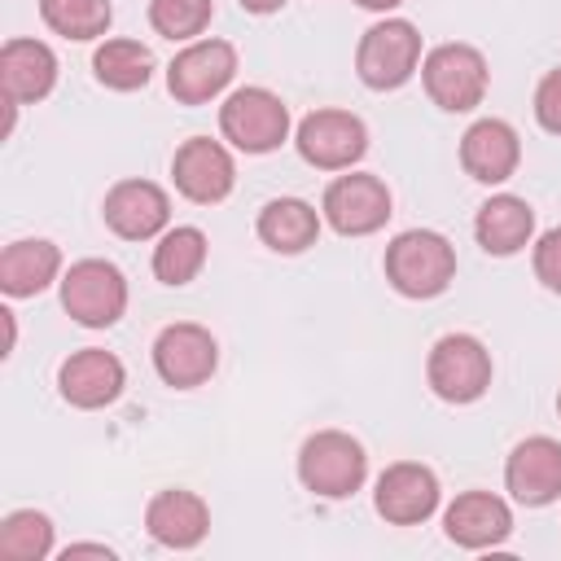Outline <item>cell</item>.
<instances>
[{
    "label": "cell",
    "instance_id": "5b68a950",
    "mask_svg": "<svg viewBox=\"0 0 561 561\" xmlns=\"http://www.w3.org/2000/svg\"><path fill=\"white\" fill-rule=\"evenodd\" d=\"M421 83H425V96L447 110V114H469L482 105L486 96V83H491V70H486V57L473 48V44H434L425 57H421Z\"/></svg>",
    "mask_w": 561,
    "mask_h": 561
},
{
    "label": "cell",
    "instance_id": "d6986e66",
    "mask_svg": "<svg viewBox=\"0 0 561 561\" xmlns=\"http://www.w3.org/2000/svg\"><path fill=\"white\" fill-rule=\"evenodd\" d=\"M145 530H149L153 543L188 552L210 535V508H206V500L197 491L167 486L145 504Z\"/></svg>",
    "mask_w": 561,
    "mask_h": 561
},
{
    "label": "cell",
    "instance_id": "30bf717a",
    "mask_svg": "<svg viewBox=\"0 0 561 561\" xmlns=\"http://www.w3.org/2000/svg\"><path fill=\"white\" fill-rule=\"evenodd\" d=\"M219 368V342L193 320H175L153 337V373L171 390H197Z\"/></svg>",
    "mask_w": 561,
    "mask_h": 561
},
{
    "label": "cell",
    "instance_id": "f546056e",
    "mask_svg": "<svg viewBox=\"0 0 561 561\" xmlns=\"http://www.w3.org/2000/svg\"><path fill=\"white\" fill-rule=\"evenodd\" d=\"M535 123L552 136H561V66L548 70L535 88Z\"/></svg>",
    "mask_w": 561,
    "mask_h": 561
},
{
    "label": "cell",
    "instance_id": "1f68e13d",
    "mask_svg": "<svg viewBox=\"0 0 561 561\" xmlns=\"http://www.w3.org/2000/svg\"><path fill=\"white\" fill-rule=\"evenodd\" d=\"M241 9H245V13L267 18V13H280V9H285V0H241Z\"/></svg>",
    "mask_w": 561,
    "mask_h": 561
},
{
    "label": "cell",
    "instance_id": "2e32d148",
    "mask_svg": "<svg viewBox=\"0 0 561 561\" xmlns=\"http://www.w3.org/2000/svg\"><path fill=\"white\" fill-rule=\"evenodd\" d=\"M127 386V368L114 351H101V346H83V351H70L57 368V390L70 408L79 412H96V408H110Z\"/></svg>",
    "mask_w": 561,
    "mask_h": 561
},
{
    "label": "cell",
    "instance_id": "277c9868",
    "mask_svg": "<svg viewBox=\"0 0 561 561\" xmlns=\"http://www.w3.org/2000/svg\"><path fill=\"white\" fill-rule=\"evenodd\" d=\"M219 131L241 153H272V149H280L289 140L294 118H289V105L272 88L250 83V88H237V92L224 96Z\"/></svg>",
    "mask_w": 561,
    "mask_h": 561
},
{
    "label": "cell",
    "instance_id": "44dd1931",
    "mask_svg": "<svg viewBox=\"0 0 561 561\" xmlns=\"http://www.w3.org/2000/svg\"><path fill=\"white\" fill-rule=\"evenodd\" d=\"M473 237L491 259L522 254L535 241V206L517 193H495L473 215Z\"/></svg>",
    "mask_w": 561,
    "mask_h": 561
},
{
    "label": "cell",
    "instance_id": "52a82bcc",
    "mask_svg": "<svg viewBox=\"0 0 561 561\" xmlns=\"http://www.w3.org/2000/svg\"><path fill=\"white\" fill-rule=\"evenodd\" d=\"M491 351L473 333H443L425 355V381L443 403H478L491 390Z\"/></svg>",
    "mask_w": 561,
    "mask_h": 561
},
{
    "label": "cell",
    "instance_id": "ba28073f",
    "mask_svg": "<svg viewBox=\"0 0 561 561\" xmlns=\"http://www.w3.org/2000/svg\"><path fill=\"white\" fill-rule=\"evenodd\" d=\"M294 145H298V158L316 171H351L368 153V127L359 114L324 105L298 118Z\"/></svg>",
    "mask_w": 561,
    "mask_h": 561
},
{
    "label": "cell",
    "instance_id": "ffe728a7",
    "mask_svg": "<svg viewBox=\"0 0 561 561\" xmlns=\"http://www.w3.org/2000/svg\"><path fill=\"white\" fill-rule=\"evenodd\" d=\"M0 83L9 105H35L57 88V53L44 39L13 35L0 48Z\"/></svg>",
    "mask_w": 561,
    "mask_h": 561
},
{
    "label": "cell",
    "instance_id": "e0dca14e",
    "mask_svg": "<svg viewBox=\"0 0 561 561\" xmlns=\"http://www.w3.org/2000/svg\"><path fill=\"white\" fill-rule=\"evenodd\" d=\"M443 535L456 548H469V552L500 548L513 535V508L495 491H460L443 508Z\"/></svg>",
    "mask_w": 561,
    "mask_h": 561
},
{
    "label": "cell",
    "instance_id": "484cf974",
    "mask_svg": "<svg viewBox=\"0 0 561 561\" xmlns=\"http://www.w3.org/2000/svg\"><path fill=\"white\" fill-rule=\"evenodd\" d=\"M39 18L53 35L61 39H101L114 22V4L110 0H39Z\"/></svg>",
    "mask_w": 561,
    "mask_h": 561
},
{
    "label": "cell",
    "instance_id": "4316f807",
    "mask_svg": "<svg viewBox=\"0 0 561 561\" xmlns=\"http://www.w3.org/2000/svg\"><path fill=\"white\" fill-rule=\"evenodd\" d=\"M0 557L4 561H44L53 557V522L39 508H13L0 522Z\"/></svg>",
    "mask_w": 561,
    "mask_h": 561
},
{
    "label": "cell",
    "instance_id": "6da1fadb",
    "mask_svg": "<svg viewBox=\"0 0 561 561\" xmlns=\"http://www.w3.org/2000/svg\"><path fill=\"white\" fill-rule=\"evenodd\" d=\"M381 267L394 294L425 302L447 294V285L456 280V245L434 228H408L390 237Z\"/></svg>",
    "mask_w": 561,
    "mask_h": 561
},
{
    "label": "cell",
    "instance_id": "3957f363",
    "mask_svg": "<svg viewBox=\"0 0 561 561\" xmlns=\"http://www.w3.org/2000/svg\"><path fill=\"white\" fill-rule=\"evenodd\" d=\"M421 31L408 18H381L359 35L355 75L373 92H394L421 70Z\"/></svg>",
    "mask_w": 561,
    "mask_h": 561
},
{
    "label": "cell",
    "instance_id": "7402d4cb",
    "mask_svg": "<svg viewBox=\"0 0 561 561\" xmlns=\"http://www.w3.org/2000/svg\"><path fill=\"white\" fill-rule=\"evenodd\" d=\"M53 280H61V250L48 237L9 241L0 254V289L9 298H35Z\"/></svg>",
    "mask_w": 561,
    "mask_h": 561
},
{
    "label": "cell",
    "instance_id": "836d02e7",
    "mask_svg": "<svg viewBox=\"0 0 561 561\" xmlns=\"http://www.w3.org/2000/svg\"><path fill=\"white\" fill-rule=\"evenodd\" d=\"M557 416H561V390H557Z\"/></svg>",
    "mask_w": 561,
    "mask_h": 561
},
{
    "label": "cell",
    "instance_id": "d4e9b609",
    "mask_svg": "<svg viewBox=\"0 0 561 561\" xmlns=\"http://www.w3.org/2000/svg\"><path fill=\"white\" fill-rule=\"evenodd\" d=\"M92 75L110 92H136L153 79V53L140 39H101L92 53Z\"/></svg>",
    "mask_w": 561,
    "mask_h": 561
},
{
    "label": "cell",
    "instance_id": "7a4b0ae2",
    "mask_svg": "<svg viewBox=\"0 0 561 561\" xmlns=\"http://www.w3.org/2000/svg\"><path fill=\"white\" fill-rule=\"evenodd\" d=\"M368 478V451L346 430H316L298 447V482L320 500H351Z\"/></svg>",
    "mask_w": 561,
    "mask_h": 561
},
{
    "label": "cell",
    "instance_id": "cb8c5ba5",
    "mask_svg": "<svg viewBox=\"0 0 561 561\" xmlns=\"http://www.w3.org/2000/svg\"><path fill=\"white\" fill-rule=\"evenodd\" d=\"M206 254H210L206 232L193 228V224H175V228H167V232L158 237V245H153V276H158L162 285L180 289V285L197 280V272L206 267Z\"/></svg>",
    "mask_w": 561,
    "mask_h": 561
},
{
    "label": "cell",
    "instance_id": "7c38bea8",
    "mask_svg": "<svg viewBox=\"0 0 561 561\" xmlns=\"http://www.w3.org/2000/svg\"><path fill=\"white\" fill-rule=\"evenodd\" d=\"M232 75H237V48L228 39H193L171 57L167 92L180 105H206L232 83Z\"/></svg>",
    "mask_w": 561,
    "mask_h": 561
},
{
    "label": "cell",
    "instance_id": "ac0fdd59",
    "mask_svg": "<svg viewBox=\"0 0 561 561\" xmlns=\"http://www.w3.org/2000/svg\"><path fill=\"white\" fill-rule=\"evenodd\" d=\"M522 162V136L504 118H478L460 136V167L478 184H504L517 175Z\"/></svg>",
    "mask_w": 561,
    "mask_h": 561
},
{
    "label": "cell",
    "instance_id": "f1b7e54d",
    "mask_svg": "<svg viewBox=\"0 0 561 561\" xmlns=\"http://www.w3.org/2000/svg\"><path fill=\"white\" fill-rule=\"evenodd\" d=\"M530 267H535V280H539L548 294H561V228H548V232L535 241Z\"/></svg>",
    "mask_w": 561,
    "mask_h": 561
},
{
    "label": "cell",
    "instance_id": "603a6c76",
    "mask_svg": "<svg viewBox=\"0 0 561 561\" xmlns=\"http://www.w3.org/2000/svg\"><path fill=\"white\" fill-rule=\"evenodd\" d=\"M320 224H324V215L311 202H302V197H272L259 210L254 232H259V241L272 254H302V250H311L320 241Z\"/></svg>",
    "mask_w": 561,
    "mask_h": 561
},
{
    "label": "cell",
    "instance_id": "4fadbf2b",
    "mask_svg": "<svg viewBox=\"0 0 561 561\" xmlns=\"http://www.w3.org/2000/svg\"><path fill=\"white\" fill-rule=\"evenodd\" d=\"M171 180H175V193L193 206H215L232 193L237 184V162H232V149L224 140H210V136H188L175 153H171Z\"/></svg>",
    "mask_w": 561,
    "mask_h": 561
},
{
    "label": "cell",
    "instance_id": "9a60e30c",
    "mask_svg": "<svg viewBox=\"0 0 561 561\" xmlns=\"http://www.w3.org/2000/svg\"><path fill=\"white\" fill-rule=\"evenodd\" d=\"M504 491L526 508H548L561 500V443L548 434L522 438L504 460Z\"/></svg>",
    "mask_w": 561,
    "mask_h": 561
},
{
    "label": "cell",
    "instance_id": "83f0119b",
    "mask_svg": "<svg viewBox=\"0 0 561 561\" xmlns=\"http://www.w3.org/2000/svg\"><path fill=\"white\" fill-rule=\"evenodd\" d=\"M215 18V0H149V26L171 44H193Z\"/></svg>",
    "mask_w": 561,
    "mask_h": 561
},
{
    "label": "cell",
    "instance_id": "4dcf8cb0",
    "mask_svg": "<svg viewBox=\"0 0 561 561\" xmlns=\"http://www.w3.org/2000/svg\"><path fill=\"white\" fill-rule=\"evenodd\" d=\"M61 557H66V561H70V557H105V561H114V548H110V543H66Z\"/></svg>",
    "mask_w": 561,
    "mask_h": 561
},
{
    "label": "cell",
    "instance_id": "8fae6325",
    "mask_svg": "<svg viewBox=\"0 0 561 561\" xmlns=\"http://www.w3.org/2000/svg\"><path fill=\"white\" fill-rule=\"evenodd\" d=\"M438 500H443V486H438V473L421 460H394L377 473V486H373V508L381 522L390 526H421L438 513Z\"/></svg>",
    "mask_w": 561,
    "mask_h": 561
},
{
    "label": "cell",
    "instance_id": "5bb4252c",
    "mask_svg": "<svg viewBox=\"0 0 561 561\" xmlns=\"http://www.w3.org/2000/svg\"><path fill=\"white\" fill-rule=\"evenodd\" d=\"M101 219L123 241H153L171 228V197L162 184L131 175V180L110 184V193L101 202Z\"/></svg>",
    "mask_w": 561,
    "mask_h": 561
},
{
    "label": "cell",
    "instance_id": "d6a6232c",
    "mask_svg": "<svg viewBox=\"0 0 561 561\" xmlns=\"http://www.w3.org/2000/svg\"><path fill=\"white\" fill-rule=\"evenodd\" d=\"M359 9H373V13H390V9H399L403 0H355Z\"/></svg>",
    "mask_w": 561,
    "mask_h": 561
},
{
    "label": "cell",
    "instance_id": "9c48e42d",
    "mask_svg": "<svg viewBox=\"0 0 561 561\" xmlns=\"http://www.w3.org/2000/svg\"><path fill=\"white\" fill-rule=\"evenodd\" d=\"M320 215L342 237H373L394 215V197H390V188H386L381 175H373V171H346V175H337L324 188Z\"/></svg>",
    "mask_w": 561,
    "mask_h": 561
},
{
    "label": "cell",
    "instance_id": "8992f818",
    "mask_svg": "<svg viewBox=\"0 0 561 561\" xmlns=\"http://www.w3.org/2000/svg\"><path fill=\"white\" fill-rule=\"evenodd\" d=\"M61 311L83 329H110L127 311V276L110 259H79L61 272Z\"/></svg>",
    "mask_w": 561,
    "mask_h": 561
}]
</instances>
